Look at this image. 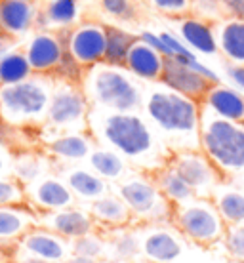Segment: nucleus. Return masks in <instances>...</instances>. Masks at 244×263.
<instances>
[{
    "label": "nucleus",
    "mask_w": 244,
    "mask_h": 263,
    "mask_svg": "<svg viewBox=\"0 0 244 263\" xmlns=\"http://www.w3.org/2000/svg\"><path fill=\"white\" fill-rule=\"evenodd\" d=\"M61 179L71 189L74 198H79V200L88 204L111 193V187H109L105 179L99 178L98 174H93L90 168H84V166L65 168V170L61 172Z\"/></svg>",
    "instance_id": "22"
},
{
    "label": "nucleus",
    "mask_w": 244,
    "mask_h": 263,
    "mask_svg": "<svg viewBox=\"0 0 244 263\" xmlns=\"http://www.w3.org/2000/svg\"><path fill=\"white\" fill-rule=\"evenodd\" d=\"M115 195L122 198L132 214V219H138L139 223L155 225L172 221L174 204L160 193L147 174H128L117 183Z\"/></svg>",
    "instance_id": "6"
},
{
    "label": "nucleus",
    "mask_w": 244,
    "mask_h": 263,
    "mask_svg": "<svg viewBox=\"0 0 244 263\" xmlns=\"http://www.w3.org/2000/svg\"><path fill=\"white\" fill-rule=\"evenodd\" d=\"M86 210L90 212V216L93 217L96 223L107 225L112 229H124L134 221L128 206L115 193H109L105 197L90 202L86 206Z\"/></svg>",
    "instance_id": "24"
},
{
    "label": "nucleus",
    "mask_w": 244,
    "mask_h": 263,
    "mask_svg": "<svg viewBox=\"0 0 244 263\" xmlns=\"http://www.w3.org/2000/svg\"><path fill=\"white\" fill-rule=\"evenodd\" d=\"M12 259L17 263H52V261H48V259H42V257H36V256H29V254H23V252H17V250H13Z\"/></svg>",
    "instance_id": "43"
},
{
    "label": "nucleus",
    "mask_w": 244,
    "mask_h": 263,
    "mask_svg": "<svg viewBox=\"0 0 244 263\" xmlns=\"http://www.w3.org/2000/svg\"><path fill=\"white\" fill-rule=\"evenodd\" d=\"M12 176L27 187V185L34 183L36 179H40L42 176H46L44 162L36 155H20V157H13Z\"/></svg>",
    "instance_id": "33"
},
{
    "label": "nucleus",
    "mask_w": 244,
    "mask_h": 263,
    "mask_svg": "<svg viewBox=\"0 0 244 263\" xmlns=\"http://www.w3.org/2000/svg\"><path fill=\"white\" fill-rule=\"evenodd\" d=\"M71 252H73V256L88 257V259H107V238L93 231L86 237L73 240Z\"/></svg>",
    "instance_id": "34"
},
{
    "label": "nucleus",
    "mask_w": 244,
    "mask_h": 263,
    "mask_svg": "<svg viewBox=\"0 0 244 263\" xmlns=\"http://www.w3.org/2000/svg\"><path fill=\"white\" fill-rule=\"evenodd\" d=\"M53 80L55 82H53L44 128L52 132V136L67 132H86L92 107L88 103L82 86L69 80Z\"/></svg>",
    "instance_id": "8"
},
{
    "label": "nucleus",
    "mask_w": 244,
    "mask_h": 263,
    "mask_svg": "<svg viewBox=\"0 0 244 263\" xmlns=\"http://www.w3.org/2000/svg\"><path fill=\"white\" fill-rule=\"evenodd\" d=\"M65 263H111V261H107V259H88V257L71 256Z\"/></svg>",
    "instance_id": "45"
},
{
    "label": "nucleus",
    "mask_w": 244,
    "mask_h": 263,
    "mask_svg": "<svg viewBox=\"0 0 244 263\" xmlns=\"http://www.w3.org/2000/svg\"><path fill=\"white\" fill-rule=\"evenodd\" d=\"M0 88H2V82H0Z\"/></svg>",
    "instance_id": "50"
},
{
    "label": "nucleus",
    "mask_w": 244,
    "mask_h": 263,
    "mask_svg": "<svg viewBox=\"0 0 244 263\" xmlns=\"http://www.w3.org/2000/svg\"><path fill=\"white\" fill-rule=\"evenodd\" d=\"M103 12H107L111 17L120 21H132L136 20V6L132 0H99Z\"/></svg>",
    "instance_id": "36"
},
{
    "label": "nucleus",
    "mask_w": 244,
    "mask_h": 263,
    "mask_svg": "<svg viewBox=\"0 0 244 263\" xmlns=\"http://www.w3.org/2000/svg\"><path fill=\"white\" fill-rule=\"evenodd\" d=\"M160 84H164L166 88H170V90L181 93V96L193 99L197 103H202L206 93L210 92V88L218 82L210 80L193 67L181 65L174 60H166Z\"/></svg>",
    "instance_id": "14"
},
{
    "label": "nucleus",
    "mask_w": 244,
    "mask_h": 263,
    "mask_svg": "<svg viewBox=\"0 0 244 263\" xmlns=\"http://www.w3.org/2000/svg\"><path fill=\"white\" fill-rule=\"evenodd\" d=\"M13 157L10 155L8 145L0 139V176H12Z\"/></svg>",
    "instance_id": "40"
},
{
    "label": "nucleus",
    "mask_w": 244,
    "mask_h": 263,
    "mask_svg": "<svg viewBox=\"0 0 244 263\" xmlns=\"http://www.w3.org/2000/svg\"><path fill=\"white\" fill-rule=\"evenodd\" d=\"M88 130L103 147L117 151L128 164H136L141 170L153 174L170 160V153L159 134L139 112L90 109Z\"/></svg>",
    "instance_id": "1"
},
{
    "label": "nucleus",
    "mask_w": 244,
    "mask_h": 263,
    "mask_svg": "<svg viewBox=\"0 0 244 263\" xmlns=\"http://www.w3.org/2000/svg\"><path fill=\"white\" fill-rule=\"evenodd\" d=\"M8 263H17V261H13V259H10V261H8Z\"/></svg>",
    "instance_id": "49"
},
{
    "label": "nucleus",
    "mask_w": 244,
    "mask_h": 263,
    "mask_svg": "<svg viewBox=\"0 0 244 263\" xmlns=\"http://www.w3.org/2000/svg\"><path fill=\"white\" fill-rule=\"evenodd\" d=\"M172 225L185 238L202 246H212L223 240L227 231V225L212 198H191L183 204H174Z\"/></svg>",
    "instance_id": "7"
},
{
    "label": "nucleus",
    "mask_w": 244,
    "mask_h": 263,
    "mask_svg": "<svg viewBox=\"0 0 244 263\" xmlns=\"http://www.w3.org/2000/svg\"><path fill=\"white\" fill-rule=\"evenodd\" d=\"M221 8L235 20H244V0H221Z\"/></svg>",
    "instance_id": "41"
},
{
    "label": "nucleus",
    "mask_w": 244,
    "mask_h": 263,
    "mask_svg": "<svg viewBox=\"0 0 244 263\" xmlns=\"http://www.w3.org/2000/svg\"><path fill=\"white\" fill-rule=\"evenodd\" d=\"M225 248L235 259L244 261V223L242 225H233L227 227L223 237Z\"/></svg>",
    "instance_id": "37"
},
{
    "label": "nucleus",
    "mask_w": 244,
    "mask_h": 263,
    "mask_svg": "<svg viewBox=\"0 0 244 263\" xmlns=\"http://www.w3.org/2000/svg\"><path fill=\"white\" fill-rule=\"evenodd\" d=\"M212 200L227 227L244 223V191L219 183L212 195Z\"/></svg>",
    "instance_id": "28"
},
{
    "label": "nucleus",
    "mask_w": 244,
    "mask_h": 263,
    "mask_svg": "<svg viewBox=\"0 0 244 263\" xmlns=\"http://www.w3.org/2000/svg\"><path fill=\"white\" fill-rule=\"evenodd\" d=\"M136 263H149V261H143V259H139V261H136Z\"/></svg>",
    "instance_id": "47"
},
{
    "label": "nucleus",
    "mask_w": 244,
    "mask_h": 263,
    "mask_svg": "<svg viewBox=\"0 0 244 263\" xmlns=\"http://www.w3.org/2000/svg\"><path fill=\"white\" fill-rule=\"evenodd\" d=\"M15 250L29 254V256L42 257V259H48L52 263H65L73 256L71 240H67V238L60 237L53 231H48L40 225L31 229L21 238Z\"/></svg>",
    "instance_id": "17"
},
{
    "label": "nucleus",
    "mask_w": 244,
    "mask_h": 263,
    "mask_svg": "<svg viewBox=\"0 0 244 263\" xmlns=\"http://www.w3.org/2000/svg\"><path fill=\"white\" fill-rule=\"evenodd\" d=\"M93 149V138L86 132H67L58 134L46 141V153L58 162L77 164L90 157Z\"/></svg>",
    "instance_id": "19"
},
{
    "label": "nucleus",
    "mask_w": 244,
    "mask_h": 263,
    "mask_svg": "<svg viewBox=\"0 0 244 263\" xmlns=\"http://www.w3.org/2000/svg\"><path fill=\"white\" fill-rule=\"evenodd\" d=\"M27 200L29 206H33L39 214L65 210L71 206H77V198L61 179V176H42L34 183L27 185Z\"/></svg>",
    "instance_id": "13"
},
{
    "label": "nucleus",
    "mask_w": 244,
    "mask_h": 263,
    "mask_svg": "<svg viewBox=\"0 0 244 263\" xmlns=\"http://www.w3.org/2000/svg\"><path fill=\"white\" fill-rule=\"evenodd\" d=\"M34 72L27 61L23 48H13L0 58V82L2 86L20 84L23 80L31 79Z\"/></svg>",
    "instance_id": "31"
},
{
    "label": "nucleus",
    "mask_w": 244,
    "mask_h": 263,
    "mask_svg": "<svg viewBox=\"0 0 244 263\" xmlns=\"http://www.w3.org/2000/svg\"><path fill=\"white\" fill-rule=\"evenodd\" d=\"M202 107L219 119L244 124V93L238 92L237 88L225 86L221 82L214 84L210 92L206 93Z\"/></svg>",
    "instance_id": "21"
},
{
    "label": "nucleus",
    "mask_w": 244,
    "mask_h": 263,
    "mask_svg": "<svg viewBox=\"0 0 244 263\" xmlns=\"http://www.w3.org/2000/svg\"><path fill=\"white\" fill-rule=\"evenodd\" d=\"M151 178L155 181V185L160 189V193L172 204H183L187 200H191V198H197L193 189L187 185V181L170 164H164L162 168L155 170L151 174Z\"/></svg>",
    "instance_id": "29"
},
{
    "label": "nucleus",
    "mask_w": 244,
    "mask_h": 263,
    "mask_svg": "<svg viewBox=\"0 0 244 263\" xmlns=\"http://www.w3.org/2000/svg\"><path fill=\"white\" fill-rule=\"evenodd\" d=\"M168 164L187 181L197 198H212L216 187L221 183V174L202 151L172 153Z\"/></svg>",
    "instance_id": "10"
},
{
    "label": "nucleus",
    "mask_w": 244,
    "mask_h": 263,
    "mask_svg": "<svg viewBox=\"0 0 244 263\" xmlns=\"http://www.w3.org/2000/svg\"><path fill=\"white\" fill-rule=\"evenodd\" d=\"M25 204H29L25 185L13 176H0V208L25 206Z\"/></svg>",
    "instance_id": "35"
},
{
    "label": "nucleus",
    "mask_w": 244,
    "mask_h": 263,
    "mask_svg": "<svg viewBox=\"0 0 244 263\" xmlns=\"http://www.w3.org/2000/svg\"><path fill=\"white\" fill-rule=\"evenodd\" d=\"M143 111L149 124L178 151H200V105L164 84L153 86L143 93Z\"/></svg>",
    "instance_id": "2"
},
{
    "label": "nucleus",
    "mask_w": 244,
    "mask_h": 263,
    "mask_svg": "<svg viewBox=\"0 0 244 263\" xmlns=\"http://www.w3.org/2000/svg\"><path fill=\"white\" fill-rule=\"evenodd\" d=\"M181 237L183 235L176 227H164L162 223L138 231L139 259L149 263H172L183 252Z\"/></svg>",
    "instance_id": "12"
},
{
    "label": "nucleus",
    "mask_w": 244,
    "mask_h": 263,
    "mask_svg": "<svg viewBox=\"0 0 244 263\" xmlns=\"http://www.w3.org/2000/svg\"><path fill=\"white\" fill-rule=\"evenodd\" d=\"M34 2H39V0H34Z\"/></svg>",
    "instance_id": "51"
},
{
    "label": "nucleus",
    "mask_w": 244,
    "mask_h": 263,
    "mask_svg": "<svg viewBox=\"0 0 244 263\" xmlns=\"http://www.w3.org/2000/svg\"><path fill=\"white\" fill-rule=\"evenodd\" d=\"M179 36L193 52L204 53V55H214L219 52L216 29L212 27L210 21H204L195 15L183 17L179 21Z\"/></svg>",
    "instance_id": "23"
},
{
    "label": "nucleus",
    "mask_w": 244,
    "mask_h": 263,
    "mask_svg": "<svg viewBox=\"0 0 244 263\" xmlns=\"http://www.w3.org/2000/svg\"><path fill=\"white\" fill-rule=\"evenodd\" d=\"M39 225L48 231H53L55 235H60V237L71 240V242L96 231L93 217L90 216V212L86 208H80V206H71L65 210L39 214Z\"/></svg>",
    "instance_id": "16"
},
{
    "label": "nucleus",
    "mask_w": 244,
    "mask_h": 263,
    "mask_svg": "<svg viewBox=\"0 0 244 263\" xmlns=\"http://www.w3.org/2000/svg\"><path fill=\"white\" fill-rule=\"evenodd\" d=\"M149 4L168 15H183L191 10V0H149Z\"/></svg>",
    "instance_id": "39"
},
{
    "label": "nucleus",
    "mask_w": 244,
    "mask_h": 263,
    "mask_svg": "<svg viewBox=\"0 0 244 263\" xmlns=\"http://www.w3.org/2000/svg\"><path fill=\"white\" fill-rule=\"evenodd\" d=\"M0 138H2V126H0Z\"/></svg>",
    "instance_id": "48"
},
{
    "label": "nucleus",
    "mask_w": 244,
    "mask_h": 263,
    "mask_svg": "<svg viewBox=\"0 0 244 263\" xmlns=\"http://www.w3.org/2000/svg\"><path fill=\"white\" fill-rule=\"evenodd\" d=\"M88 168L98 174L99 178H103L107 183H119L120 179H124L128 172V162L120 157L117 151H112L103 145H93L90 157L86 158Z\"/></svg>",
    "instance_id": "25"
},
{
    "label": "nucleus",
    "mask_w": 244,
    "mask_h": 263,
    "mask_svg": "<svg viewBox=\"0 0 244 263\" xmlns=\"http://www.w3.org/2000/svg\"><path fill=\"white\" fill-rule=\"evenodd\" d=\"M79 20V0H46L40 8L39 29L44 31H63L73 29Z\"/></svg>",
    "instance_id": "26"
},
{
    "label": "nucleus",
    "mask_w": 244,
    "mask_h": 263,
    "mask_svg": "<svg viewBox=\"0 0 244 263\" xmlns=\"http://www.w3.org/2000/svg\"><path fill=\"white\" fill-rule=\"evenodd\" d=\"M13 257V252L6 250L4 246H0V263H8Z\"/></svg>",
    "instance_id": "46"
},
{
    "label": "nucleus",
    "mask_w": 244,
    "mask_h": 263,
    "mask_svg": "<svg viewBox=\"0 0 244 263\" xmlns=\"http://www.w3.org/2000/svg\"><path fill=\"white\" fill-rule=\"evenodd\" d=\"M191 10L195 12V17L204 21L218 20L223 13L221 0H191Z\"/></svg>",
    "instance_id": "38"
},
{
    "label": "nucleus",
    "mask_w": 244,
    "mask_h": 263,
    "mask_svg": "<svg viewBox=\"0 0 244 263\" xmlns=\"http://www.w3.org/2000/svg\"><path fill=\"white\" fill-rule=\"evenodd\" d=\"M39 227V212L33 206H6L0 208V246L17 244L27 233Z\"/></svg>",
    "instance_id": "18"
},
{
    "label": "nucleus",
    "mask_w": 244,
    "mask_h": 263,
    "mask_svg": "<svg viewBox=\"0 0 244 263\" xmlns=\"http://www.w3.org/2000/svg\"><path fill=\"white\" fill-rule=\"evenodd\" d=\"M53 77L33 74L20 84L0 88V126L4 128H31L44 126L53 90Z\"/></svg>",
    "instance_id": "3"
},
{
    "label": "nucleus",
    "mask_w": 244,
    "mask_h": 263,
    "mask_svg": "<svg viewBox=\"0 0 244 263\" xmlns=\"http://www.w3.org/2000/svg\"><path fill=\"white\" fill-rule=\"evenodd\" d=\"M227 74L233 80V84L244 92V65H229L227 67Z\"/></svg>",
    "instance_id": "42"
},
{
    "label": "nucleus",
    "mask_w": 244,
    "mask_h": 263,
    "mask_svg": "<svg viewBox=\"0 0 244 263\" xmlns=\"http://www.w3.org/2000/svg\"><path fill=\"white\" fill-rule=\"evenodd\" d=\"M164 63H166L164 55L138 36L136 44L128 52V58L124 61V69L132 77H136V79L157 82V80L162 79Z\"/></svg>",
    "instance_id": "20"
},
{
    "label": "nucleus",
    "mask_w": 244,
    "mask_h": 263,
    "mask_svg": "<svg viewBox=\"0 0 244 263\" xmlns=\"http://www.w3.org/2000/svg\"><path fill=\"white\" fill-rule=\"evenodd\" d=\"M107 44V27L96 21H86L69 29L65 34V48L69 58L80 69H92L103 63Z\"/></svg>",
    "instance_id": "9"
},
{
    "label": "nucleus",
    "mask_w": 244,
    "mask_h": 263,
    "mask_svg": "<svg viewBox=\"0 0 244 263\" xmlns=\"http://www.w3.org/2000/svg\"><path fill=\"white\" fill-rule=\"evenodd\" d=\"M107 261L111 263H136L139 261V238L138 231L119 229V233L107 240Z\"/></svg>",
    "instance_id": "30"
},
{
    "label": "nucleus",
    "mask_w": 244,
    "mask_h": 263,
    "mask_svg": "<svg viewBox=\"0 0 244 263\" xmlns=\"http://www.w3.org/2000/svg\"><path fill=\"white\" fill-rule=\"evenodd\" d=\"M40 4L34 0H0V33L20 40L39 27Z\"/></svg>",
    "instance_id": "15"
},
{
    "label": "nucleus",
    "mask_w": 244,
    "mask_h": 263,
    "mask_svg": "<svg viewBox=\"0 0 244 263\" xmlns=\"http://www.w3.org/2000/svg\"><path fill=\"white\" fill-rule=\"evenodd\" d=\"M219 52L233 65H244V20H223L216 29Z\"/></svg>",
    "instance_id": "27"
},
{
    "label": "nucleus",
    "mask_w": 244,
    "mask_h": 263,
    "mask_svg": "<svg viewBox=\"0 0 244 263\" xmlns=\"http://www.w3.org/2000/svg\"><path fill=\"white\" fill-rule=\"evenodd\" d=\"M200 151L223 176H244V124L216 117L200 109Z\"/></svg>",
    "instance_id": "5"
},
{
    "label": "nucleus",
    "mask_w": 244,
    "mask_h": 263,
    "mask_svg": "<svg viewBox=\"0 0 244 263\" xmlns=\"http://www.w3.org/2000/svg\"><path fill=\"white\" fill-rule=\"evenodd\" d=\"M82 90L92 109L138 112L139 107H143L145 92L124 67L99 63L88 69L82 79Z\"/></svg>",
    "instance_id": "4"
},
{
    "label": "nucleus",
    "mask_w": 244,
    "mask_h": 263,
    "mask_svg": "<svg viewBox=\"0 0 244 263\" xmlns=\"http://www.w3.org/2000/svg\"><path fill=\"white\" fill-rule=\"evenodd\" d=\"M15 42H17V40H13V39H10L8 34L0 33V58H2L4 53L10 52V50H13V48H15Z\"/></svg>",
    "instance_id": "44"
},
{
    "label": "nucleus",
    "mask_w": 244,
    "mask_h": 263,
    "mask_svg": "<svg viewBox=\"0 0 244 263\" xmlns=\"http://www.w3.org/2000/svg\"><path fill=\"white\" fill-rule=\"evenodd\" d=\"M23 52L34 74L53 77L67 58L65 39L58 31L36 29L25 42Z\"/></svg>",
    "instance_id": "11"
},
{
    "label": "nucleus",
    "mask_w": 244,
    "mask_h": 263,
    "mask_svg": "<svg viewBox=\"0 0 244 263\" xmlns=\"http://www.w3.org/2000/svg\"><path fill=\"white\" fill-rule=\"evenodd\" d=\"M138 36L128 33L120 27H107V44H105V60L103 63L112 67H124L128 52L136 44Z\"/></svg>",
    "instance_id": "32"
}]
</instances>
